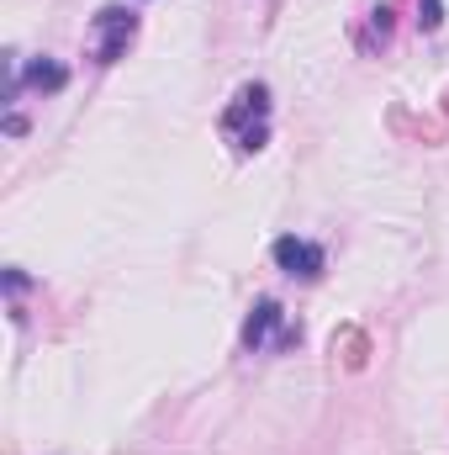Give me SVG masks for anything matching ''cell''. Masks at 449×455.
I'll use <instances>...</instances> for the list:
<instances>
[{
	"label": "cell",
	"mask_w": 449,
	"mask_h": 455,
	"mask_svg": "<svg viewBox=\"0 0 449 455\" xmlns=\"http://www.w3.org/2000/svg\"><path fill=\"white\" fill-rule=\"evenodd\" d=\"M223 132L243 148V154H259L264 148V138H270V85H243L238 91V101L227 107L223 116Z\"/></svg>",
	"instance_id": "cell-1"
},
{
	"label": "cell",
	"mask_w": 449,
	"mask_h": 455,
	"mask_svg": "<svg viewBox=\"0 0 449 455\" xmlns=\"http://www.w3.org/2000/svg\"><path fill=\"white\" fill-rule=\"evenodd\" d=\"M138 37V11L127 5H101L96 21H91V59L96 64H116Z\"/></svg>",
	"instance_id": "cell-2"
},
{
	"label": "cell",
	"mask_w": 449,
	"mask_h": 455,
	"mask_svg": "<svg viewBox=\"0 0 449 455\" xmlns=\"http://www.w3.org/2000/svg\"><path fill=\"white\" fill-rule=\"evenodd\" d=\"M275 265H280L286 275L318 281V275H323V265H328V254H323L312 238H296V233H286V238H275Z\"/></svg>",
	"instance_id": "cell-3"
},
{
	"label": "cell",
	"mask_w": 449,
	"mask_h": 455,
	"mask_svg": "<svg viewBox=\"0 0 449 455\" xmlns=\"http://www.w3.org/2000/svg\"><path fill=\"white\" fill-rule=\"evenodd\" d=\"M280 323H286L280 302H270V297H264V302H259V307L248 313V323H243V349H264V339H270V334H275Z\"/></svg>",
	"instance_id": "cell-4"
},
{
	"label": "cell",
	"mask_w": 449,
	"mask_h": 455,
	"mask_svg": "<svg viewBox=\"0 0 449 455\" xmlns=\"http://www.w3.org/2000/svg\"><path fill=\"white\" fill-rule=\"evenodd\" d=\"M21 80H27L32 91H43V96H59V91L69 85V69H64L59 59H48V53H43V59H32V64L21 69Z\"/></svg>",
	"instance_id": "cell-5"
},
{
	"label": "cell",
	"mask_w": 449,
	"mask_h": 455,
	"mask_svg": "<svg viewBox=\"0 0 449 455\" xmlns=\"http://www.w3.org/2000/svg\"><path fill=\"white\" fill-rule=\"evenodd\" d=\"M418 27L423 32H439L445 27V5L439 0H418Z\"/></svg>",
	"instance_id": "cell-6"
},
{
	"label": "cell",
	"mask_w": 449,
	"mask_h": 455,
	"mask_svg": "<svg viewBox=\"0 0 449 455\" xmlns=\"http://www.w3.org/2000/svg\"><path fill=\"white\" fill-rule=\"evenodd\" d=\"M334 344H343V349H349V355H343V360H349V365H354V371H359V365H365V339H359V334H354V329H343V334H338Z\"/></svg>",
	"instance_id": "cell-7"
},
{
	"label": "cell",
	"mask_w": 449,
	"mask_h": 455,
	"mask_svg": "<svg viewBox=\"0 0 449 455\" xmlns=\"http://www.w3.org/2000/svg\"><path fill=\"white\" fill-rule=\"evenodd\" d=\"M5 132H11V138H21V132H27V116L11 112V116H5Z\"/></svg>",
	"instance_id": "cell-8"
}]
</instances>
